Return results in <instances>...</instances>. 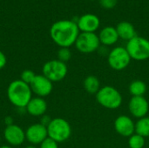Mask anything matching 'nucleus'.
<instances>
[{
    "label": "nucleus",
    "instance_id": "obj_1",
    "mask_svg": "<svg viewBox=\"0 0 149 148\" xmlns=\"http://www.w3.org/2000/svg\"><path fill=\"white\" fill-rule=\"evenodd\" d=\"M50 35L52 41L60 46V48H69L75 44L79 35V30L77 23L72 20H59L52 25Z\"/></svg>",
    "mask_w": 149,
    "mask_h": 148
},
{
    "label": "nucleus",
    "instance_id": "obj_2",
    "mask_svg": "<svg viewBox=\"0 0 149 148\" xmlns=\"http://www.w3.org/2000/svg\"><path fill=\"white\" fill-rule=\"evenodd\" d=\"M7 98L9 101L17 108H24L32 98L30 85L20 79L13 80L7 88Z\"/></svg>",
    "mask_w": 149,
    "mask_h": 148
},
{
    "label": "nucleus",
    "instance_id": "obj_3",
    "mask_svg": "<svg viewBox=\"0 0 149 148\" xmlns=\"http://www.w3.org/2000/svg\"><path fill=\"white\" fill-rule=\"evenodd\" d=\"M95 96L97 102L104 108L109 110L118 109L123 102L121 93L111 85L101 87Z\"/></svg>",
    "mask_w": 149,
    "mask_h": 148
},
{
    "label": "nucleus",
    "instance_id": "obj_4",
    "mask_svg": "<svg viewBox=\"0 0 149 148\" xmlns=\"http://www.w3.org/2000/svg\"><path fill=\"white\" fill-rule=\"evenodd\" d=\"M48 137L58 143L66 141L72 135V127L67 120L62 118L52 119L47 126Z\"/></svg>",
    "mask_w": 149,
    "mask_h": 148
},
{
    "label": "nucleus",
    "instance_id": "obj_5",
    "mask_svg": "<svg viewBox=\"0 0 149 148\" xmlns=\"http://www.w3.org/2000/svg\"><path fill=\"white\" fill-rule=\"evenodd\" d=\"M126 49L131 57V59L136 61H144L149 58V40L136 36L127 41Z\"/></svg>",
    "mask_w": 149,
    "mask_h": 148
},
{
    "label": "nucleus",
    "instance_id": "obj_6",
    "mask_svg": "<svg viewBox=\"0 0 149 148\" xmlns=\"http://www.w3.org/2000/svg\"><path fill=\"white\" fill-rule=\"evenodd\" d=\"M42 71L43 75L53 83L63 80L67 75L68 68L65 63L58 59H52L45 63Z\"/></svg>",
    "mask_w": 149,
    "mask_h": 148
},
{
    "label": "nucleus",
    "instance_id": "obj_7",
    "mask_svg": "<svg viewBox=\"0 0 149 148\" xmlns=\"http://www.w3.org/2000/svg\"><path fill=\"white\" fill-rule=\"evenodd\" d=\"M74 44L79 51L88 54L99 50L100 41L94 32H80Z\"/></svg>",
    "mask_w": 149,
    "mask_h": 148
},
{
    "label": "nucleus",
    "instance_id": "obj_8",
    "mask_svg": "<svg viewBox=\"0 0 149 148\" xmlns=\"http://www.w3.org/2000/svg\"><path fill=\"white\" fill-rule=\"evenodd\" d=\"M131 60V57L126 47L121 46L113 48L107 56V62L110 67L114 71H122L126 69L130 65Z\"/></svg>",
    "mask_w": 149,
    "mask_h": 148
},
{
    "label": "nucleus",
    "instance_id": "obj_9",
    "mask_svg": "<svg viewBox=\"0 0 149 148\" xmlns=\"http://www.w3.org/2000/svg\"><path fill=\"white\" fill-rule=\"evenodd\" d=\"M32 93L37 95V97L45 98L51 94L53 89V85L51 80H49L43 74H36L34 79L30 84Z\"/></svg>",
    "mask_w": 149,
    "mask_h": 148
},
{
    "label": "nucleus",
    "instance_id": "obj_10",
    "mask_svg": "<svg viewBox=\"0 0 149 148\" xmlns=\"http://www.w3.org/2000/svg\"><path fill=\"white\" fill-rule=\"evenodd\" d=\"M47 137V127L41 123H35L31 125L25 131L26 140L33 146L40 145Z\"/></svg>",
    "mask_w": 149,
    "mask_h": 148
},
{
    "label": "nucleus",
    "instance_id": "obj_11",
    "mask_svg": "<svg viewBox=\"0 0 149 148\" xmlns=\"http://www.w3.org/2000/svg\"><path fill=\"white\" fill-rule=\"evenodd\" d=\"M3 138L10 147L22 145L25 139V132L17 125L12 124L5 126L3 130Z\"/></svg>",
    "mask_w": 149,
    "mask_h": 148
},
{
    "label": "nucleus",
    "instance_id": "obj_12",
    "mask_svg": "<svg viewBox=\"0 0 149 148\" xmlns=\"http://www.w3.org/2000/svg\"><path fill=\"white\" fill-rule=\"evenodd\" d=\"M128 110L134 118L140 120L148 113L149 102L144 96L132 97L128 103Z\"/></svg>",
    "mask_w": 149,
    "mask_h": 148
},
{
    "label": "nucleus",
    "instance_id": "obj_13",
    "mask_svg": "<svg viewBox=\"0 0 149 148\" xmlns=\"http://www.w3.org/2000/svg\"><path fill=\"white\" fill-rule=\"evenodd\" d=\"M114 129L120 136L129 138L135 133V123L127 115H120L114 120Z\"/></svg>",
    "mask_w": 149,
    "mask_h": 148
},
{
    "label": "nucleus",
    "instance_id": "obj_14",
    "mask_svg": "<svg viewBox=\"0 0 149 148\" xmlns=\"http://www.w3.org/2000/svg\"><path fill=\"white\" fill-rule=\"evenodd\" d=\"M100 24V18L94 14H85L77 22L79 30L81 32H95Z\"/></svg>",
    "mask_w": 149,
    "mask_h": 148
},
{
    "label": "nucleus",
    "instance_id": "obj_15",
    "mask_svg": "<svg viewBox=\"0 0 149 148\" xmlns=\"http://www.w3.org/2000/svg\"><path fill=\"white\" fill-rule=\"evenodd\" d=\"M26 112L34 117H42L47 111V103L44 98L32 97L25 107Z\"/></svg>",
    "mask_w": 149,
    "mask_h": 148
},
{
    "label": "nucleus",
    "instance_id": "obj_16",
    "mask_svg": "<svg viewBox=\"0 0 149 148\" xmlns=\"http://www.w3.org/2000/svg\"><path fill=\"white\" fill-rule=\"evenodd\" d=\"M99 38L100 44L106 46H109L114 44L120 38L116 28L113 26H107L100 31L99 34Z\"/></svg>",
    "mask_w": 149,
    "mask_h": 148
},
{
    "label": "nucleus",
    "instance_id": "obj_17",
    "mask_svg": "<svg viewBox=\"0 0 149 148\" xmlns=\"http://www.w3.org/2000/svg\"><path fill=\"white\" fill-rule=\"evenodd\" d=\"M116 31L118 32L119 38H122L123 40L129 41L134 37H136V31L134 25L127 21L119 23L117 24Z\"/></svg>",
    "mask_w": 149,
    "mask_h": 148
},
{
    "label": "nucleus",
    "instance_id": "obj_18",
    "mask_svg": "<svg viewBox=\"0 0 149 148\" xmlns=\"http://www.w3.org/2000/svg\"><path fill=\"white\" fill-rule=\"evenodd\" d=\"M84 89L86 90V92L89 94H97V92L100 91V79L93 75H89L87 76L83 83Z\"/></svg>",
    "mask_w": 149,
    "mask_h": 148
},
{
    "label": "nucleus",
    "instance_id": "obj_19",
    "mask_svg": "<svg viewBox=\"0 0 149 148\" xmlns=\"http://www.w3.org/2000/svg\"><path fill=\"white\" fill-rule=\"evenodd\" d=\"M128 90L132 97H143L147 92L148 86L142 80H134L130 83Z\"/></svg>",
    "mask_w": 149,
    "mask_h": 148
},
{
    "label": "nucleus",
    "instance_id": "obj_20",
    "mask_svg": "<svg viewBox=\"0 0 149 148\" xmlns=\"http://www.w3.org/2000/svg\"><path fill=\"white\" fill-rule=\"evenodd\" d=\"M135 133L147 138L149 137V117H144L135 123Z\"/></svg>",
    "mask_w": 149,
    "mask_h": 148
},
{
    "label": "nucleus",
    "instance_id": "obj_21",
    "mask_svg": "<svg viewBox=\"0 0 149 148\" xmlns=\"http://www.w3.org/2000/svg\"><path fill=\"white\" fill-rule=\"evenodd\" d=\"M128 146L130 148H143L145 146V138L134 133L128 139Z\"/></svg>",
    "mask_w": 149,
    "mask_h": 148
},
{
    "label": "nucleus",
    "instance_id": "obj_22",
    "mask_svg": "<svg viewBox=\"0 0 149 148\" xmlns=\"http://www.w3.org/2000/svg\"><path fill=\"white\" fill-rule=\"evenodd\" d=\"M72 58V52L69 48L66 47H61L58 51V59L65 63L69 61Z\"/></svg>",
    "mask_w": 149,
    "mask_h": 148
},
{
    "label": "nucleus",
    "instance_id": "obj_23",
    "mask_svg": "<svg viewBox=\"0 0 149 148\" xmlns=\"http://www.w3.org/2000/svg\"><path fill=\"white\" fill-rule=\"evenodd\" d=\"M35 76H36V74L34 73L33 71H31V70H24V71L22 72V73L20 75V80H22L23 82L30 85L32 82V80L34 79Z\"/></svg>",
    "mask_w": 149,
    "mask_h": 148
},
{
    "label": "nucleus",
    "instance_id": "obj_24",
    "mask_svg": "<svg viewBox=\"0 0 149 148\" xmlns=\"http://www.w3.org/2000/svg\"><path fill=\"white\" fill-rule=\"evenodd\" d=\"M39 146V148H58V143L47 137Z\"/></svg>",
    "mask_w": 149,
    "mask_h": 148
},
{
    "label": "nucleus",
    "instance_id": "obj_25",
    "mask_svg": "<svg viewBox=\"0 0 149 148\" xmlns=\"http://www.w3.org/2000/svg\"><path fill=\"white\" fill-rule=\"evenodd\" d=\"M100 4L105 9H113L117 4V0H100Z\"/></svg>",
    "mask_w": 149,
    "mask_h": 148
},
{
    "label": "nucleus",
    "instance_id": "obj_26",
    "mask_svg": "<svg viewBox=\"0 0 149 148\" xmlns=\"http://www.w3.org/2000/svg\"><path fill=\"white\" fill-rule=\"evenodd\" d=\"M6 63H7L6 56L4 55V53L3 51H0V70L3 69L6 65Z\"/></svg>",
    "mask_w": 149,
    "mask_h": 148
},
{
    "label": "nucleus",
    "instance_id": "obj_27",
    "mask_svg": "<svg viewBox=\"0 0 149 148\" xmlns=\"http://www.w3.org/2000/svg\"><path fill=\"white\" fill-rule=\"evenodd\" d=\"M52 119H51L49 116H46L45 114V115H43L42 117H41V120H40V123L42 124V125H44L45 126H46L47 127V126L50 124V122H51V120H52Z\"/></svg>",
    "mask_w": 149,
    "mask_h": 148
},
{
    "label": "nucleus",
    "instance_id": "obj_28",
    "mask_svg": "<svg viewBox=\"0 0 149 148\" xmlns=\"http://www.w3.org/2000/svg\"><path fill=\"white\" fill-rule=\"evenodd\" d=\"M4 123H5L6 126H10V125H12V124H13V121H12L11 117H10V116L6 117V118L4 119Z\"/></svg>",
    "mask_w": 149,
    "mask_h": 148
},
{
    "label": "nucleus",
    "instance_id": "obj_29",
    "mask_svg": "<svg viewBox=\"0 0 149 148\" xmlns=\"http://www.w3.org/2000/svg\"><path fill=\"white\" fill-rule=\"evenodd\" d=\"M0 148H12L10 146H2L0 147Z\"/></svg>",
    "mask_w": 149,
    "mask_h": 148
},
{
    "label": "nucleus",
    "instance_id": "obj_30",
    "mask_svg": "<svg viewBox=\"0 0 149 148\" xmlns=\"http://www.w3.org/2000/svg\"><path fill=\"white\" fill-rule=\"evenodd\" d=\"M25 148H37V147H36L35 146H33V145H32V146H28V147H26Z\"/></svg>",
    "mask_w": 149,
    "mask_h": 148
},
{
    "label": "nucleus",
    "instance_id": "obj_31",
    "mask_svg": "<svg viewBox=\"0 0 149 148\" xmlns=\"http://www.w3.org/2000/svg\"><path fill=\"white\" fill-rule=\"evenodd\" d=\"M0 140H1V137H0Z\"/></svg>",
    "mask_w": 149,
    "mask_h": 148
}]
</instances>
